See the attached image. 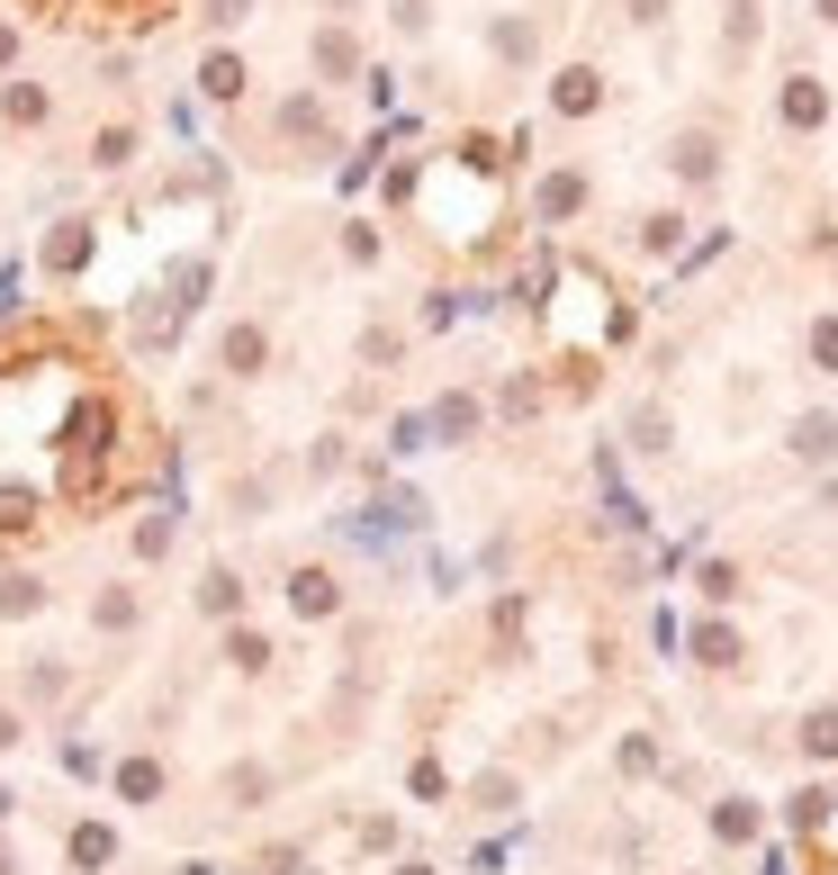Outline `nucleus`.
I'll return each mask as SVG.
<instances>
[{"instance_id": "f257e3e1", "label": "nucleus", "mask_w": 838, "mask_h": 875, "mask_svg": "<svg viewBox=\"0 0 838 875\" xmlns=\"http://www.w3.org/2000/svg\"><path fill=\"white\" fill-rule=\"evenodd\" d=\"M117 442H126V407H117V397L109 388L73 397V416H63V434H54V488L73 506H91L109 488V469H117Z\"/></svg>"}, {"instance_id": "f03ea898", "label": "nucleus", "mask_w": 838, "mask_h": 875, "mask_svg": "<svg viewBox=\"0 0 838 875\" xmlns=\"http://www.w3.org/2000/svg\"><path fill=\"white\" fill-rule=\"evenodd\" d=\"M207 289H217V262H207V253H181V262H172V272H163V281L145 289V307H135V316H126V344H135V353H154V362H163V353L181 344V325L198 316V298H207Z\"/></svg>"}, {"instance_id": "7ed1b4c3", "label": "nucleus", "mask_w": 838, "mask_h": 875, "mask_svg": "<svg viewBox=\"0 0 838 875\" xmlns=\"http://www.w3.org/2000/svg\"><path fill=\"white\" fill-rule=\"evenodd\" d=\"M550 289H559L550 325H559V334L578 325V344H595V334H613V325H622V316L604 307V281H595V272H569V281H550Z\"/></svg>"}, {"instance_id": "20e7f679", "label": "nucleus", "mask_w": 838, "mask_h": 875, "mask_svg": "<svg viewBox=\"0 0 838 875\" xmlns=\"http://www.w3.org/2000/svg\"><path fill=\"white\" fill-rule=\"evenodd\" d=\"M217 370H226V379H262V370H270V325H262V316H235V325L217 334Z\"/></svg>"}, {"instance_id": "39448f33", "label": "nucleus", "mask_w": 838, "mask_h": 875, "mask_svg": "<svg viewBox=\"0 0 838 875\" xmlns=\"http://www.w3.org/2000/svg\"><path fill=\"white\" fill-rule=\"evenodd\" d=\"M91 217H63V226H45V244H37V262H45V272L54 281H73V272H91Z\"/></svg>"}, {"instance_id": "423d86ee", "label": "nucleus", "mask_w": 838, "mask_h": 875, "mask_svg": "<svg viewBox=\"0 0 838 875\" xmlns=\"http://www.w3.org/2000/svg\"><path fill=\"white\" fill-rule=\"evenodd\" d=\"M289 614L298 623H334L343 614V578L334 569H289Z\"/></svg>"}, {"instance_id": "0eeeda50", "label": "nucleus", "mask_w": 838, "mask_h": 875, "mask_svg": "<svg viewBox=\"0 0 838 875\" xmlns=\"http://www.w3.org/2000/svg\"><path fill=\"white\" fill-rule=\"evenodd\" d=\"M307 54H316V82H352V73H361V37H352V28H316Z\"/></svg>"}, {"instance_id": "6e6552de", "label": "nucleus", "mask_w": 838, "mask_h": 875, "mask_svg": "<svg viewBox=\"0 0 838 875\" xmlns=\"http://www.w3.org/2000/svg\"><path fill=\"white\" fill-rule=\"evenodd\" d=\"M181 542V497H154L145 515H135V560H163Z\"/></svg>"}, {"instance_id": "1a4fd4ad", "label": "nucleus", "mask_w": 838, "mask_h": 875, "mask_svg": "<svg viewBox=\"0 0 838 875\" xmlns=\"http://www.w3.org/2000/svg\"><path fill=\"white\" fill-rule=\"evenodd\" d=\"M91 623H100L109 641H117V632H135V623H145V596H135L126 578H109V587L91 596Z\"/></svg>"}, {"instance_id": "9d476101", "label": "nucleus", "mask_w": 838, "mask_h": 875, "mask_svg": "<svg viewBox=\"0 0 838 875\" xmlns=\"http://www.w3.org/2000/svg\"><path fill=\"white\" fill-rule=\"evenodd\" d=\"M198 614H207V623H235V614H244V578H235L226 560L198 569Z\"/></svg>"}, {"instance_id": "9b49d317", "label": "nucleus", "mask_w": 838, "mask_h": 875, "mask_svg": "<svg viewBox=\"0 0 838 875\" xmlns=\"http://www.w3.org/2000/svg\"><path fill=\"white\" fill-rule=\"evenodd\" d=\"M425 425H433V442H469V434L487 425V407H478V397H469V388H451V397H442V407H433Z\"/></svg>"}, {"instance_id": "f8f14e48", "label": "nucleus", "mask_w": 838, "mask_h": 875, "mask_svg": "<svg viewBox=\"0 0 838 875\" xmlns=\"http://www.w3.org/2000/svg\"><path fill=\"white\" fill-rule=\"evenodd\" d=\"M270 497H279V479H270V469H235V479H226L235 523H262V515H270Z\"/></svg>"}, {"instance_id": "ddd939ff", "label": "nucleus", "mask_w": 838, "mask_h": 875, "mask_svg": "<svg viewBox=\"0 0 838 875\" xmlns=\"http://www.w3.org/2000/svg\"><path fill=\"white\" fill-rule=\"evenodd\" d=\"M578 208H586V181H578V172H550V181L532 190V217H541V226H559V217H578Z\"/></svg>"}, {"instance_id": "4468645a", "label": "nucleus", "mask_w": 838, "mask_h": 875, "mask_svg": "<svg viewBox=\"0 0 838 875\" xmlns=\"http://www.w3.org/2000/svg\"><path fill=\"white\" fill-rule=\"evenodd\" d=\"M785 451L794 460H838V416H794L785 425Z\"/></svg>"}, {"instance_id": "2eb2a0df", "label": "nucleus", "mask_w": 838, "mask_h": 875, "mask_svg": "<svg viewBox=\"0 0 838 875\" xmlns=\"http://www.w3.org/2000/svg\"><path fill=\"white\" fill-rule=\"evenodd\" d=\"M595 100H604V82L586 73V63H569V73H559V82H550V109H559V118H586Z\"/></svg>"}, {"instance_id": "dca6fc26", "label": "nucleus", "mask_w": 838, "mask_h": 875, "mask_svg": "<svg viewBox=\"0 0 838 875\" xmlns=\"http://www.w3.org/2000/svg\"><path fill=\"white\" fill-rule=\"evenodd\" d=\"M244 82H253V73H244V54H226V45L198 63V91H207V100H244Z\"/></svg>"}, {"instance_id": "f3484780", "label": "nucleus", "mask_w": 838, "mask_h": 875, "mask_svg": "<svg viewBox=\"0 0 838 875\" xmlns=\"http://www.w3.org/2000/svg\"><path fill=\"white\" fill-rule=\"evenodd\" d=\"M28 614H45V578L10 569V578H0V623H28Z\"/></svg>"}, {"instance_id": "a211bd4d", "label": "nucleus", "mask_w": 838, "mask_h": 875, "mask_svg": "<svg viewBox=\"0 0 838 875\" xmlns=\"http://www.w3.org/2000/svg\"><path fill=\"white\" fill-rule=\"evenodd\" d=\"M163 785H172L163 759H117V794H126V803H163Z\"/></svg>"}, {"instance_id": "6ab92c4d", "label": "nucleus", "mask_w": 838, "mask_h": 875, "mask_svg": "<svg viewBox=\"0 0 838 875\" xmlns=\"http://www.w3.org/2000/svg\"><path fill=\"white\" fill-rule=\"evenodd\" d=\"M226 668H235V678H262V668H270V632L235 623V632H226Z\"/></svg>"}, {"instance_id": "aec40b11", "label": "nucleus", "mask_w": 838, "mask_h": 875, "mask_svg": "<svg viewBox=\"0 0 838 875\" xmlns=\"http://www.w3.org/2000/svg\"><path fill=\"white\" fill-rule=\"evenodd\" d=\"M270 126H279V136H298V145H316V136H325V109L298 91V100H279V109H270Z\"/></svg>"}, {"instance_id": "412c9836", "label": "nucleus", "mask_w": 838, "mask_h": 875, "mask_svg": "<svg viewBox=\"0 0 838 875\" xmlns=\"http://www.w3.org/2000/svg\"><path fill=\"white\" fill-rule=\"evenodd\" d=\"M73 866H82V875L117 866V831H109V822H82V831H73Z\"/></svg>"}, {"instance_id": "4be33fe9", "label": "nucleus", "mask_w": 838, "mask_h": 875, "mask_svg": "<svg viewBox=\"0 0 838 875\" xmlns=\"http://www.w3.org/2000/svg\"><path fill=\"white\" fill-rule=\"evenodd\" d=\"M45 82H10V91H0V118H10V126H45Z\"/></svg>"}, {"instance_id": "5701e85b", "label": "nucleus", "mask_w": 838, "mask_h": 875, "mask_svg": "<svg viewBox=\"0 0 838 875\" xmlns=\"http://www.w3.org/2000/svg\"><path fill=\"white\" fill-rule=\"evenodd\" d=\"M45 523V497L37 488H0V532H37Z\"/></svg>"}, {"instance_id": "b1692460", "label": "nucleus", "mask_w": 838, "mask_h": 875, "mask_svg": "<svg viewBox=\"0 0 838 875\" xmlns=\"http://www.w3.org/2000/svg\"><path fill=\"white\" fill-rule=\"evenodd\" d=\"M829 118V91L820 82H785V126H820Z\"/></svg>"}, {"instance_id": "393cba45", "label": "nucleus", "mask_w": 838, "mask_h": 875, "mask_svg": "<svg viewBox=\"0 0 838 875\" xmlns=\"http://www.w3.org/2000/svg\"><path fill=\"white\" fill-rule=\"evenodd\" d=\"M676 172H685V181H713V172H722V145H713V136H676Z\"/></svg>"}, {"instance_id": "a878e982", "label": "nucleus", "mask_w": 838, "mask_h": 875, "mask_svg": "<svg viewBox=\"0 0 838 875\" xmlns=\"http://www.w3.org/2000/svg\"><path fill=\"white\" fill-rule=\"evenodd\" d=\"M694 659H704V668H739V632L730 623H704V632H694Z\"/></svg>"}, {"instance_id": "bb28decb", "label": "nucleus", "mask_w": 838, "mask_h": 875, "mask_svg": "<svg viewBox=\"0 0 838 875\" xmlns=\"http://www.w3.org/2000/svg\"><path fill=\"white\" fill-rule=\"evenodd\" d=\"M713 831H722V840H757V803H748V794H730L722 813H713Z\"/></svg>"}, {"instance_id": "cd10ccee", "label": "nucleus", "mask_w": 838, "mask_h": 875, "mask_svg": "<svg viewBox=\"0 0 838 875\" xmlns=\"http://www.w3.org/2000/svg\"><path fill=\"white\" fill-rule=\"evenodd\" d=\"M226 794H235V813H253V803L270 794V767H253V759H244V767L226 776Z\"/></svg>"}, {"instance_id": "c85d7f7f", "label": "nucleus", "mask_w": 838, "mask_h": 875, "mask_svg": "<svg viewBox=\"0 0 838 875\" xmlns=\"http://www.w3.org/2000/svg\"><path fill=\"white\" fill-rule=\"evenodd\" d=\"M632 442H641V451H667V442H676L667 407H641V416H632Z\"/></svg>"}, {"instance_id": "c756f323", "label": "nucleus", "mask_w": 838, "mask_h": 875, "mask_svg": "<svg viewBox=\"0 0 838 875\" xmlns=\"http://www.w3.org/2000/svg\"><path fill=\"white\" fill-rule=\"evenodd\" d=\"M829 803H838L829 785H803V794H794V831H820V822H829Z\"/></svg>"}, {"instance_id": "7c9ffc66", "label": "nucleus", "mask_w": 838, "mask_h": 875, "mask_svg": "<svg viewBox=\"0 0 838 875\" xmlns=\"http://www.w3.org/2000/svg\"><path fill=\"white\" fill-rule=\"evenodd\" d=\"M497 407L523 425V416H541V388H532V379H505V388H497Z\"/></svg>"}, {"instance_id": "2f4dec72", "label": "nucleus", "mask_w": 838, "mask_h": 875, "mask_svg": "<svg viewBox=\"0 0 838 875\" xmlns=\"http://www.w3.org/2000/svg\"><path fill=\"white\" fill-rule=\"evenodd\" d=\"M425 442H433V425H425V416H415V407H406V416L388 425V451H425Z\"/></svg>"}, {"instance_id": "473e14b6", "label": "nucleus", "mask_w": 838, "mask_h": 875, "mask_svg": "<svg viewBox=\"0 0 838 875\" xmlns=\"http://www.w3.org/2000/svg\"><path fill=\"white\" fill-rule=\"evenodd\" d=\"M126 154H135V136H126V126H100V145H91V163H100V172H117Z\"/></svg>"}, {"instance_id": "72a5a7b5", "label": "nucleus", "mask_w": 838, "mask_h": 875, "mask_svg": "<svg viewBox=\"0 0 838 875\" xmlns=\"http://www.w3.org/2000/svg\"><path fill=\"white\" fill-rule=\"evenodd\" d=\"M694 587H704L713 604H730V596H739V569H730V560H704V578H694Z\"/></svg>"}, {"instance_id": "f704fd0d", "label": "nucleus", "mask_w": 838, "mask_h": 875, "mask_svg": "<svg viewBox=\"0 0 838 875\" xmlns=\"http://www.w3.org/2000/svg\"><path fill=\"white\" fill-rule=\"evenodd\" d=\"M641 244H650V253H676V244H685V217H641Z\"/></svg>"}, {"instance_id": "c9c22d12", "label": "nucleus", "mask_w": 838, "mask_h": 875, "mask_svg": "<svg viewBox=\"0 0 838 875\" xmlns=\"http://www.w3.org/2000/svg\"><path fill=\"white\" fill-rule=\"evenodd\" d=\"M397 353H406V344H397V334H388V325H370V334H361V362H370V370H388Z\"/></svg>"}, {"instance_id": "e433bc0d", "label": "nucleus", "mask_w": 838, "mask_h": 875, "mask_svg": "<svg viewBox=\"0 0 838 875\" xmlns=\"http://www.w3.org/2000/svg\"><path fill=\"white\" fill-rule=\"evenodd\" d=\"M803 750H811V759H838V713H820V722H803Z\"/></svg>"}, {"instance_id": "4c0bfd02", "label": "nucleus", "mask_w": 838, "mask_h": 875, "mask_svg": "<svg viewBox=\"0 0 838 875\" xmlns=\"http://www.w3.org/2000/svg\"><path fill=\"white\" fill-rule=\"evenodd\" d=\"M343 469V434H316V451H307V479H334Z\"/></svg>"}, {"instance_id": "58836bf2", "label": "nucleus", "mask_w": 838, "mask_h": 875, "mask_svg": "<svg viewBox=\"0 0 838 875\" xmlns=\"http://www.w3.org/2000/svg\"><path fill=\"white\" fill-rule=\"evenodd\" d=\"M497 54L523 63V54H532V28H523V19H497Z\"/></svg>"}, {"instance_id": "ea45409f", "label": "nucleus", "mask_w": 838, "mask_h": 875, "mask_svg": "<svg viewBox=\"0 0 838 875\" xmlns=\"http://www.w3.org/2000/svg\"><path fill=\"white\" fill-rule=\"evenodd\" d=\"M28 695H37V704H54V695H63V668H54V659H37V668H28Z\"/></svg>"}, {"instance_id": "a19ab883", "label": "nucleus", "mask_w": 838, "mask_h": 875, "mask_svg": "<svg viewBox=\"0 0 838 875\" xmlns=\"http://www.w3.org/2000/svg\"><path fill=\"white\" fill-rule=\"evenodd\" d=\"M811 362H820V370H838V316H820V325H811Z\"/></svg>"}, {"instance_id": "79ce46f5", "label": "nucleus", "mask_w": 838, "mask_h": 875, "mask_svg": "<svg viewBox=\"0 0 838 875\" xmlns=\"http://www.w3.org/2000/svg\"><path fill=\"white\" fill-rule=\"evenodd\" d=\"M343 262H379V235L370 226H343Z\"/></svg>"}, {"instance_id": "37998d69", "label": "nucleus", "mask_w": 838, "mask_h": 875, "mask_svg": "<svg viewBox=\"0 0 838 875\" xmlns=\"http://www.w3.org/2000/svg\"><path fill=\"white\" fill-rule=\"evenodd\" d=\"M207 10V28H235V19H253V0H198Z\"/></svg>"}, {"instance_id": "c03bdc74", "label": "nucleus", "mask_w": 838, "mask_h": 875, "mask_svg": "<svg viewBox=\"0 0 838 875\" xmlns=\"http://www.w3.org/2000/svg\"><path fill=\"white\" fill-rule=\"evenodd\" d=\"M397 28H406V37H425V28H433V0H397Z\"/></svg>"}, {"instance_id": "a18cd8bd", "label": "nucleus", "mask_w": 838, "mask_h": 875, "mask_svg": "<svg viewBox=\"0 0 838 875\" xmlns=\"http://www.w3.org/2000/svg\"><path fill=\"white\" fill-rule=\"evenodd\" d=\"M0 316H19V272H0Z\"/></svg>"}, {"instance_id": "49530a36", "label": "nucleus", "mask_w": 838, "mask_h": 875, "mask_svg": "<svg viewBox=\"0 0 838 875\" xmlns=\"http://www.w3.org/2000/svg\"><path fill=\"white\" fill-rule=\"evenodd\" d=\"M757 875H794V857H785V848H766V866H757Z\"/></svg>"}, {"instance_id": "de8ad7c7", "label": "nucleus", "mask_w": 838, "mask_h": 875, "mask_svg": "<svg viewBox=\"0 0 838 875\" xmlns=\"http://www.w3.org/2000/svg\"><path fill=\"white\" fill-rule=\"evenodd\" d=\"M0 750H19V713H0Z\"/></svg>"}, {"instance_id": "09e8293b", "label": "nucleus", "mask_w": 838, "mask_h": 875, "mask_svg": "<svg viewBox=\"0 0 838 875\" xmlns=\"http://www.w3.org/2000/svg\"><path fill=\"white\" fill-rule=\"evenodd\" d=\"M10 54H19V37H10V28H0V63H10Z\"/></svg>"}, {"instance_id": "8fccbe9b", "label": "nucleus", "mask_w": 838, "mask_h": 875, "mask_svg": "<svg viewBox=\"0 0 838 875\" xmlns=\"http://www.w3.org/2000/svg\"><path fill=\"white\" fill-rule=\"evenodd\" d=\"M10 803H19V794H10V785H0V822H10Z\"/></svg>"}, {"instance_id": "3c124183", "label": "nucleus", "mask_w": 838, "mask_h": 875, "mask_svg": "<svg viewBox=\"0 0 838 875\" xmlns=\"http://www.w3.org/2000/svg\"><path fill=\"white\" fill-rule=\"evenodd\" d=\"M820 19H838V0H820Z\"/></svg>"}, {"instance_id": "603ef678", "label": "nucleus", "mask_w": 838, "mask_h": 875, "mask_svg": "<svg viewBox=\"0 0 838 875\" xmlns=\"http://www.w3.org/2000/svg\"><path fill=\"white\" fill-rule=\"evenodd\" d=\"M397 875H433V866H397Z\"/></svg>"}, {"instance_id": "864d4df0", "label": "nucleus", "mask_w": 838, "mask_h": 875, "mask_svg": "<svg viewBox=\"0 0 838 875\" xmlns=\"http://www.w3.org/2000/svg\"><path fill=\"white\" fill-rule=\"evenodd\" d=\"M0 875H10V848H0Z\"/></svg>"}, {"instance_id": "5fc2aeb1", "label": "nucleus", "mask_w": 838, "mask_h": 875, "mask_svg": "<svg viewBox=\"0 0 838 875\" xmlns=\"http://www.w3.org/2000/svg\"><path fill=\"white\" fill-rule=\"evenodd\" d=\"M334 10H352V0H334Z\"/></svg>"}]
</instances>
